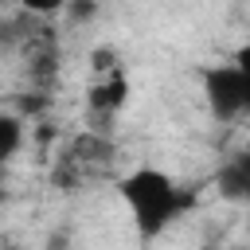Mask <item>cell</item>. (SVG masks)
Returning a JSON list of instances; mask_svg holds the SVG:
<instances>
[{
    "label": "cell",
    "instance_id": "cell-1",
    "mask_svg": "<svg viewBox=\"0 0 250 250\" xmlns=\"http://www.w3.org/2000/svg\"><path fill=\"white\" fill-rule=\"evenodd\" d=\"M117 191H121V199H125V207H129V215H133V223H137V234L145 238V242H152V238H160L188 207H191V191L188 188H180L168 172H160V168H133L121 184H117Z\"/></svg>",
    "mask_w": 250,
    "mask_h": 250
},
{
    "label": "cell",
    "instance_id": "cell-2",
    "mask_svg": "<svg viewBox=\"0 0 250 250\" xmlns=\"http://www.w3.org/2000/svg\"><path fill=\"white\" fill-rule=\"evenodd\" d=\"M109 164H113V141L90 129V133H78V137L70 141V148L59 156L51 180H55V188H62V191H78L90 176H102Z\"/></svg>",
    "mask_w": 250,
    "mask_h": 250
},
{
    "label": "cell",
    "instance_id": "cell-3",
    "mask_svg": "<svg viewBox=\"0 0 250 250\" xmlns=\"http://www.w3.org/2000/svg\"><path fill=\"white\" fill-rule=\"evenodd\" d=\"M242 59L246 55H238V62L203 70V98L215 121H238L250 105V70Z\"/></svg>",
    "mask_w": 250,
    "mask_h": 250
},
{
    "label": "cell",
    "instance_id": "cell-4",
    "mask_svg": "<svg viewBox=\"0 0 250 250\" xmlns=\"http://www.w3.org/2000/svg\"><path fill=\"white\" fill-rule=\"evenodd\" d=\"M129 98V82L121 70H109L105 82H94L90 86V113H102V117H113Z\"/></svg>",
    "mask_w": 250,
    "mask_h": 250
},
{
    "label": "cell",
    "instance_id": "cell-5",
    "mask_svg": "<svg viewBox=\"0 0 250 250\" xmlns=\"http://www.w3.org/2000/svg\"><path fill=\"white\" fill-rule=\"evenodd\" d=\"M219 195L230 203H246L250 199V156L238 152L219 168Z\"/></svg>",
    "mask_w": 250,
    "mask_h": 250
},
{
    "label": "cell",
    "instance_id": "cell-6",
    "mask_svg": "<svg viewBox=\"0 0 250 250\" xmlns=\"http://www.w3.org/2000/svg\"><path fill=\"white\" fill-rule=\"evenodd\" d=\"M20 145H23V121L16 113H0V164L12 160Z\"/></svg>",
    "mask_w": 250,
    "mask_h": 250
},
{
    "label": "cell",
    "instance_id": "cell-7",
    "mask_svg": "<svg viewBox=\"0 0 250 250\" xmlns=\"http://www.w3.org/2000/svg\"><path fill=\"white\" fill-rule=\"evenodd\" d=\"M31 16H51V12H62L66 8V0H20Z\"/></svg>",
    "mask_w": 250,
    "mask_h": 250
},
{
    "label": "cell",
    "instance_id": "cell-8",
    "mask_svg": "<svg viewBox=\"0 0 250 250\" xmlns=\"http://www.w3.org/2000/svg\"><path fill=\"white\" fill-rule=\"evenodd\" d=\"M90 62H94V70H113V51H94Z\"/></svg>",
    "mask_w": 250,
    "mask_h": 250
},
{
    "label": "cell",
    "instance_id": "cell-9",
    "mask_svg": "<svg viewBox=\"0 0 250 250\" xmlns=\"http://www.w3.org/2000/svg\"><path fill=\"white\" fill-rule=\"evenodd\" d=\"M0 250H20V246H0Z\"/></svg>",
    "mask_w": 250,
    "mask_h": 250
}]
</instances>
